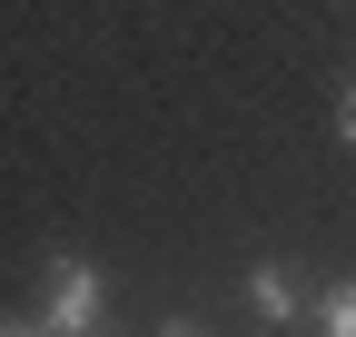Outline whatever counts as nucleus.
I'll return each instance as SVG.
<instances>
[{"mask_svg": "<svg viewBox=\"0 0 356 337\" xmlns=\"http://www.w3.org/2000/svg\"><path fill=\"white\" fill-rule=\"evenodd\" d=\"M99 318H109V268L89 258V248H50V258H40V308H30V327L99 337Z\"/></svg>", "mask_w": 356, "mask_h": 337, "instance_id": "1", "label": "nucleus"}, {"mask_svg": "<svg viewBox=\"0 0 356 337\" xmlns=\"http://www.w3.org/2000/svg\"><path fill=\"white\" fill-rule=\"evenodd\" d=\"M307 327H317V337H356V268L327 278L317 298H307Z\"/></svg>", "mask_w": 356, "mask_h": 337, "instance_id": "3", "label": "nucleus"}, {"mask_svg": "<svg viewBox=\"0 0 356 337\" xmlns=\"http://www.w3.org/2000/svg\"><path fill=\"white\" fill-rule=\"evenodd\" d=\"M238 308H248L257 327H297V318H307L297 268H287V258H248V268H238Z\"/></svg>", "mask_w": 356, "mask_h": 337, "instance_id": "2", "label": "nucleus"}, {"mask_svg": "<svg viewBox=\"0 0 356 337\" xmlns=\"http://www.w3.org/2000/svg\"><path fill=\"white\" fill-rule=\"evenodd\" d=\"M337 139H346V149H356V90H346V100H337Z\"/></svg>", "mask_w": 356, "mask_h": 337, "instance_id": "4", "label": "nucleus"}]
</instances>
